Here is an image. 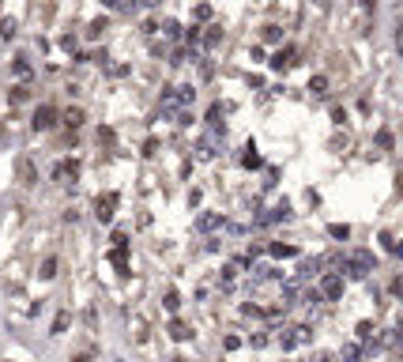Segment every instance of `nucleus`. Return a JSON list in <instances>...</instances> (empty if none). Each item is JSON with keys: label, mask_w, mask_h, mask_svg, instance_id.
Wrapping results in <instances>:
<instances>
[{"label": "nucleus", "mask_w": 403, "mask_h": 362, "mask_svg": "<svg viewBox=\"0 0 403 362\" xmlns=\"http://www.w3.org/2000/svg\"><path fill=\"white\" fill-rule=\"evenodd\" d=\"M53 121H57V110H53V106H42V110L34 113V129H53Z\"/></svg>", "instance_id": "f257e3e1"}, {"label": "nucleus", "mask_w": 403, "mask_h": 362, "mask_svg": "<svg viewBox=\"0 0 403 362\" xmlns=\"http://www.w3.org/2000/svg\"><path fill=\"white\" fill-rule=\"evenodd\" d=\"M324 294L335 302L339 294H343V279H339V276H324Z\"/></svg>", "instance_id": "f03ea898"}, {"label": "nucleus", "mask_w": 403, "mask_h": 362, "mask_svg": "<svg viewBox=\"0 0 403 362\" xmlns=\"http://www.w3.org/2000/svg\"><path fill=\"white\" fill-rule=\"evenodd\" d=\"M79 174V163L76 159H68V163H60V166H53V178H76Z\"/></svg>", "instance_id": "7ed1b4c3"}, {"label": "nucleus", "mask_w": 403, "mask_h": 362, "mask_svg": "<svg viewBox=\"0 0 403 362\" xmlns=\"http://www.w3.org/2000/svg\"><path fill=\"white\" fill-rule=\"evenodd\" d=\"M113 204H117V196H113V192L98 196V219H110V215H113Z\"/></svg>", "instance_id": "20e7f679"}, {"label": "nucleus", "mask_w": 403, "mask_h": 362, "mask_svg": "<svg viewBox=\"0 0 403 362\" xmlns=\"http://www.w3.org/2000/svg\"><path fill=\"white\" fill-rule=\"evenodd\" d=\"M64 125L79 129V125H83V110H68V113H64Z\"/></svg>", "instance_id": "39448f33"}, {"label": "nucleus", "mask_w": 403, "mask_h": 362, "mask_svg": "<svg viewBox=\"0 0 403 362\" xmlns=\"http://www.w3.org/2000/svg\"><path fill=\"white\" fill-rule=\"evenodd\" d=\"M26 95H30V91H26V87H11V106H19V102H26Z\"/></svg>", "instance_id": "423d86ee"}, {"label": "nucleus", "mask_w": 403, "mask_h": 362, "mask_svg": "<svg viewBox=\"0 0 403 362\" xmlns=\"http://www.w3.org/2000/svg\"><path fill=\"white\" fill-rule=\"evenodd\" d=\"M170 336H173V340H185V336H189V328H185V325H177V321H173V325H170Z\"/></svg>", "instance_id": "0eeeda50"}, {"label": "nucleus", "mask_w": 403, "mask_h": 362, "mask_svg": "<svg viewBox=\"0 0 403 362\" xmlns=\"http://www.w3.org/2000/svg\"><path fill=\"white\" fill-rule=\"evenodd\" d=\"M68 328V313H57V321H53V332H64Z\"/></svg>", "instance_id": "6e6552de"}, {"label": "nucleus", "mask_w": 403, "mask_h": 362, "mask_svg": "<svg viewBox=\"0 0 403 362\" xmlns=\"http://www.w3.org/2000/svg\"><path fill=\"white\" fill-rule=\"evenodd\" d=\"M0 34H4V38H15V23H11V19H4V26H0Z\"/></svg>", "instance_id": "1a4fd4ad"}, {"label": "nucleus", "mask_w": 403, "mask_h": 362, "mask_svg": "<svg viewBox=\"0 0 403 362\" xmlns=\"http://www.w3.org/2000/svg\"><path fill=\"white\" fill-rule=\"evenodd\" d=\"M42 276H45V279L57 276V260H45V264H42Z\"/></svg>", "instance_id": "9d476101"}, {"label": "nucleus", "mask_w": 403, "mask_h": 362, "mask_svg": "<svg viewBox=\"0 0 403 362\" xmlns=\"http://www.w3.org/2000/svg\"><path fill=\"white\" fill-rule=\"evenodd\" d=\"M264 42H279V26H268V30H264Z\"/></svg>", "instance_id": "9b49d317"}, {"label": "nucleus", "mask_w": 403, "mask_h": 362, "mask_svg": "<svg viewBox=\"0 0 403 362\" xmlns=\"http://www.w3.org/2000/svg\"><path fill=\"white\" fill-rule=\"evenodd\" d=\"M377 144L381 147H392V132H377Z\"/></svg>", "instance_id": "f8f14e48"}, {"label": "nucleus", "mask_w": 403, "mask_h": 362, "mask_svg": "<svg viewBox=\"0 0 403 362\" xmlns=\"http://www.w3.org/2000/svg\"><path fill=\"white\" fill-rule=\"evenodd\" d=\"M98 140H102V144H113V129H98Z\"/></svg>", "instance_id": "ddd939ff"}, {"label": "nucleus", "mask_w": 403, "mask_h": 362, "mask_svg": "<svg viewBox=\"0 0 403 362\" xmlns=\"http://www.w3.org/2000/svg\"><path fill=\"white\" fill-rule=\"evenodd\" d=\"M396 340H400V344H403V325H400V336H396Z\"/></svg>", "instance_id": "4468645a"}]
</instances>
